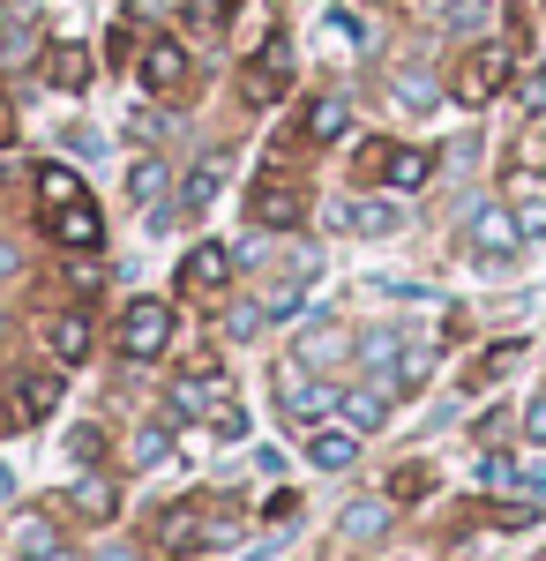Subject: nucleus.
Segmentation results:
<instances>
[{
	"label": "nucleus",
	"mask_w": 546,
	"mask_h": 561,
	"mask_svg": "<svg viewBox=\"0 0 546 561\" xmlns=\"http://www.w3.org/2000/svg\"><path fill=\"white\" fill-rule=\"evenodd\" d=\"M90 337H98V330H90L83 307L53 314V322H45V352H53V367H83V359H90Z\"/></svg>",
	"instance_id": "nucleus-9"
},
{
	"label": "nucleus",
	"mask_w": 546,
	"mask_h": 561,
	"mask_svg": "<svg viewBox=\"0 0 546 561\" xmlns=\"http://www.w3.org/2000/svg\"><path fill=\"white\" fill-rule=\"evenodd\" d=\"M524 434H532V442H546V397H532V412H524Z\"/></svg>",
	"instance_id": "nucleus-35"
},
{
	"label": "nucleus",
	"mask_w": 546,
	"mask_h": 561,
	"mask_svg": "<svg viewBox=\"0 0 546 561\" xmlns=\"http://www.w3.org/2000/svg\"><path fill=\"white\" fill-rule=\"evenodd\" d=\"M509 76H516V60H509V45H471V53L457 60V76H450V98L479 113V105H494V98L509 90Z\"/></svg>",
	"instance_id": "nucleus-1"
},
{
	"label": "nucleus",
	"mask_w": 546,
	"mask_h": 561,
	"mask_svg": "<svg viewBox=\"0 0 546 561\" xmlns=\"http://www.w3.org/2000/svg\"><path fill=\"white\" fill-rule=\"evenodd\" d=\"M389 531V502H352L344 510V539H382Z\"/></svg>",
	"instance_id": "nucleus-21"
},
{
	"label": "nucleus",
	"mask_w": 546,
	"mask_h": 561,
	"mask_svg": "<svg viewBox=\"0 0 546 561\" xmlns=\"http://www.w3.org/2000/svg\"><path fill=\"white\" fill-rule=\"evenodd\" d=\"M516 479H524V472L509 465L502 449H487V465H479V486H516Z\"/></svg>",
	"instance_id": "nucleus-28"
},
{
	"label": "nucleus",
	"mask_w": 546,
	"mask_h": 561,
	"mask_svg": "<svg viewBox=\"0 0 546 561\" xmlns=\"http://www.w3.org/2000/svg\"><path fill=\"white\" fill-rule=\"evenodd\" d=\"M464 240H471L479 255H509L524 232H516V210H502V203H479V210L464 217Z\"/></svg>",
	"instance_id": "nucleus-8"
},
{
	"label": "nucleus",
	"mask_w": 546,
	"mask_h": 561,
	"mask_svg": "<svg viewBox=\"0 0 546 561\" xmlns=\"http://www.w3.org/2000/svg\"><path fill=\"white\" fill-rule=\"evenodd\" d=\"M277 404H285V420H299V427H322L337 412V389L330 382H307V367H277Z\"/></svg>",
	"instance_id": "nucleus-3"
},
{
	"label": "nucleus",
	"mask_w": 546,
	"mask_h": 561,
	"mask_svg": "<svg viewBox=\"0 0 546 561\" xmlns=\"http://www.w3.org/2000/svg\"><path fill=\"white\" fill-rule=\"evenodd\" d=\"M487 15H494V0H457V8H450V31H479Z\"/></svg>",
	"instance_id": "nucleus-30"
},
{
	"label": "nucleus",
	"mask_w": 546,
	"mask_h": 561,
	"mask_svg": "<svg viewBox=\"0 0 546 561\" xmlns=\"http://www.w3.org/2000/svg\"><path fill=\"white\" fill-rule=\"evenodd\" d=\"M15 547H23V561H60V524L23 517L15 524Z\"/></svg>",
	"instance_id": "nucleus-18"
},
{
	"label": "nucleus",
	"mask_w": 546,
	"mask_h": 561,
	"mask_svg": "<svg viewBox=\"0 0 546 561\" xmlns=\"http://www.w3.org/2000/svg\"><path fill=\"white\" fill-rule=\"evenodd\" d=\"M172 404H180V412H203V420H217V412L232 404V389H225V375H217V367H187V375L172 382Z\"/></svg>",
	"instance_id": "nucleus-10"
},
{
	"label": "nucleus",
	"mask_w": 546,
	"mask_h": 561,
	"mask_svg": "<svg viewBox=\"0 0 546 561\" xmlns=\"http://www.w3.org/2000/svg\"><path fill=\"white\" fill-rule=\"evenodd\" d=\"M53 83H60V90H83L90 83V53H83V45H60V53H53Z\"/></svg>",
	"instance_id": "nucleus-23"
},
{
	"label": "nucleus",
	"mask_w": 546,
	"mask_h": 561,
	"mask_svg": "<svg viewBox=\"0 0 546 561\" xmlns=\"http://www.w3.org/2000/svg\"><path fill=\"white\" fill-rule=\"evenodd\" d=\"M344 121H352V113H344V98H315V105H307V142H337Z\"/></svg>",
	"instance_id": "nucleus-19"
},
{
	"label": "nucleus",
	"mask_w": 546,
	"mask_h": 561,
	"mask_svg": "<svg viewBox=\"0 0 546 561\" xmlns=\"http://www.w3.org/2000/svg\"><path fill=\"white\" fill-rule=\"evenodd\" d=\"M98 561H135V554H127V547H98Z\"/></svg>",
	"instance_id": "nucleus-36"
},
{
	"label": "nucleus",
	"mask_w": 546,
	"mask_h": 561,
	"mask_svg": "<svg viewBox=\"0 0 546 561\" xmlns=\"http://www.w3.org/2000/svg\"><path fill=\"white\" fill-rule=\"evenodd\" d=\"M45 232H53L68 255L105 248V217H98V203H90V195H76V203H53V210H45Z\"/></svg>",
	"instance_id": "nucleus-5"
},
{
	"label": "nucleus",
	"mask_w": 546,
	"mask_h": 561,
	"mask_svg": "<svg viewBox=\"0 0 546 561\" xmlns=\"http://www.w3.org/2000/svg\"><path fill=\"white\" fill-rule=\"evenodd\" d=\"M516 232H524V240H546V195H524V203H516Z\"/></svg>",
	"instance_id": "nucleus-27"
},
{
	"label": "nucleus",
	"mask_w": 546,
	"mask_h": 561,
	"mask_svg": "<svg viewBox=\"0 0 546 561\" xmlns=\"http://www.w3.org/2000/svg\"><path fill=\"white\" fill-rule=\"evenodd\" d=\"M225 285H232V255H225L217 240H203V248H187V255H180V293H195V300H203V293H225Z\"/></svg>",
	"instance_id": "nucleus-7"
},
{
	"label": "nucleus",
	"mask_w": 546,
	"mask_h": 561,
	"mask_svg": "<svg viewBox=\"0 0 546 561\" xmlns=\"http://www.w3.org/2000/svg\"><path fill=\"white\" fill-rule=\"evenodd\" d=\"M516 98H524V113H546V68H532V76L516 83Z\"/></svg>",
	"instance_id": "nucleus-33"
},
{
	"label": "nucleus",
	"mask_w": 546,
	"mask_h": 561,
	"mask_svg": "<svg viewBox=\"0 0 546 561\" xmlns=\"http://www.w3.org/2000/svg\"><path fill=\"white\" fill-rule=\"evenodd\" d=\"M248 217L262 225V232H293L299 217H307V195H299L293 180H254V195H248Z\"/></svg>",
	"instance_id": "nucleus-6"
},
{
	"label": "nucleus",
	"mask_w": 546,
	"mask_h": 561,
	"mask_svg": "<svg viewBox=\"0 0 546 561\" xmlns=\"http://www.w3.org/2000/svg\"><path fill=\"white\" fill-rule=\"evenodd\" d=\"M307 457H315V472H352L360 465V427H307Z\"/></svg>",
	"instance_id": "nucleus-12"
},
{
	"label": "nucleus",
	"mask_w": 546,
	"mask_h": 561,
	"mask_svg": "<svg viewBox=\"0 0 546 561\" xmlns=\"http://www.w3.org/2000/svg\"><path fill=\"white\" fill-rule=\"evenodd\" d=\"M217 180H225V158H203V165L187 173V187H180V210H203L217 195Z\"/></svg>",
	"instance_id": "nucleus-20"
},
{
	"label": "nucleus",
	"mask_w": 546,
	"mask_h": 561,
	"mask_svg": "<svg viewBox=\"0 0 546 561\" xmlns=\"http://www.w3.org/2000/svg\"><path fill=\"white\" fill-rule=\"evenodd\" d=\"M426 180H434V150H412V142H389V150H382V187L420 195Z\"/></svg>",
	"instance_id": "nucleus-11"
},
{
	"label": "nucleus",
	"mask_w": 546,
	"mask_h": 561,
	"mask_svg": "<svg viewBox=\"0 0 546 561\" xmlns=\"http://www.w3.org/2000/svg\"><path fill=\"white\" fill-rule=\"evenodd\" d=\"M262 322H270V307H232V314H225V337H254Z\"/></svg>",
	"instance_id": "nucleus-29"
},
{
	"label": "nucleus",
	"mask_w": 546,
	"mask_h": 561,
	"mask_svg": "<svg viewBox=\"0 0 546 561\" xmlns=\"http://www.w3.org/2000/svg\"><path fill=\"white\" fill-rule=\"evenodd\" d=\"M127 187H135V203H158V187H166V165H135V180H127Z\"/></svg>",
	"instance_id": "nucleus-31"
},
{
	"label": "nucleus",
	"mask_w": 546,
	"mask_h": 561,
	"mask_svg": "<svg viewBox=\"0 0 546 561\" xmlns=\"http://www.w3.org/2000/svg\"><path fill=\"white\" fill-rule=\"evenodd\" d=\"M389 397H397L389 382H367V389H352V397H337V412L367 434V427H382V420H389Z\"/></svg>",
	"instance_id": "nucleus-15"
},
{
	"label": "nucleus",
	"mask_w": 546,
	"mask_h": 561,
	"mask_svg": "<svg viewBox=\"0 0 546 561\" xmlns=\"http://www.w3.org/2000/svg\"><path fill=\"white\" fill-rule=\"evenodd\" d=\"M166 457V427H143L135 434V465H158Z\"/></svg>",
	"instance_id": "nucleus-34"
},
{
	"label": "nucleus",
	"mask_w": 546,
	"mask_h": 561,
	"mask_svg": "<svg viewBox=\"0 0 546 561\" xmlns=\"http://www.w3.org/2000/svg\"><path fill=\"white\" fill-rule=\"evenodd\" d=\"M240 0H187V31H225Z\"/></svg>",
	"instance_id": "nucleus-25"
},
{
	"label": "nucleus",
	"mask_w": 546,
	"mask_h": 561,
	"mask_svg": "<svg viewBox=\"0 0 546 561\" xmlns=\"http://www.w3.org/2000/svg\"><path fill=\"white\" fill-rule=\"evenodd\" d=\"M76 510H83V517H113V510H121V494H113L105 479H76Z\"/></svg>",
	"instance_id": "nucleus-24"
},
{
	"label": "nucleus",
	"mask_w": 546,
	"mask_h": 561,
	"mask_svg": "<svg viewBox=\"0 0 546 561\" xmlns=\"http://www.w3.org/2000/svg\"><path fill=\"white\" fill-rule=\"evenodd\" d=\"M389 494H397V502H420V494H426V472H420V465H405V472L389 479Z\"/></svg>",
	"instance_id": "nucleus-32"
},
{
	"label": "nucleus",
	"mask_w": 546,
	"mask_h": 561,
	"mask_svg": "<svg viewBox=\"0 0 546 561\" xmlns=\"http://www.w3.org/2000/svg\"><path fill=\"white\" fill-rule=\"evenodd\" d=\"M53 404H60V382H53V375H23V382H15V427L53 420Z\"/></svg>",
	"instance_id": "nucleus-13"
},
{
	"label": "nucleus",
	"mask_w": 546,
	"mask_h": 561,
	"mask_svg": "<svg viewBox=\"0 0 546 561\" xmlns=\"http://www.w3.org/2000/svg\"><path fill=\"white\" fill-rule=\"evenodd\" d=\"M143 83H150V90H180V83H187V53H180L172 38H158L150 53H143Z\"/></svg>",
	"instance_id": "nucleus-17"
},
{
	"label": "nucleus",
	"mask_w": 546,
	"mask_h": 561,
	"mask_svg": "<svg viewBox=\"0 0 546 561\" xmlns=\"http://www.w3.org/2000/svg\"><path fill=\"white\" fill-rule=\"evenodd\" d=\"M344 352H352V337L322 322V330H307V337H299V367H307V375H330V367L344 359Z\"/></svg>",
	"instance_id": "nucleus-16"
},
{
	"label": "nucleus",
	"mask_w": 546,
	"mask_h": 561,
	"mask_svg": "<svg viewBox=\"0 0 546 561\" xmlns=\"http://www.w3.org/2000/svg\"><path fill=\"white\" fill-rule=\"evenodd\" d=\"M172 345V307L166 300H127L121 314V352L127 359H158Z\"/></svg>",
	"instance_id": "nucleus-2"
},
{
	"label": "nucleus",
	"mask_w": 546,
	"mask_h": 561,
	"mask_svg": "<svg viewBox=\"0 0 546 561\" xmlns=\"http://www.w3.org/2000/svg\"><path fill=\"white\" fill-rule=\"evenodd\" d=\"M397 105H412V113H426V105H434V98H442V90H434V76H397Z\"/></svg>",
	"instance_id": "nucleus-26"
},
{
	"label": "nucleus",
	"mask_w": 546,
	"mask_h": 561,
	"mask_svg": "<svg viewBox=\"0 0 546 561\" xmlns=\"http://www.w3.org/2000/svg\"><path fill=\"white\" fill-rule=\"evenodd\" d=\"M83 195V180L68 173V165H38V203L53 210V203H76Z\"/></svg>",
	"instance_id": "nucleus-22"
},
{
	"label": "nucleus",
	"mask_w": 546,
	"mask_h": 561,
	"mask_svg": "<svg viewBox=\"0 0 546 561\" xmlns=\"http://www.w3.org/2000/svg\"><path fill=\"white\" fill-rule=\"evenodd\" d=\"M337 225L382 240V232H397V225H405V210H397V203H337Z\"/></svg>",
	"instance_id": "nucleus-14"
},
{
	"label": "nucleus",
	"mask_w": 546,
	"mask_h": 561,
	"mask_svg": "<svg viewBox=\"0 0 546 561\" xmlns=\"http://www.w3.org/2000/svg\"><path fill=\"white\" fill-rule=\"evenodd\" d=\"M285 83H293V45L270 38L248 68H240V98H248V105H277V98H285Z\"/></svg>",
	"instance_id": "nucleus-4"
}]
</instances>
